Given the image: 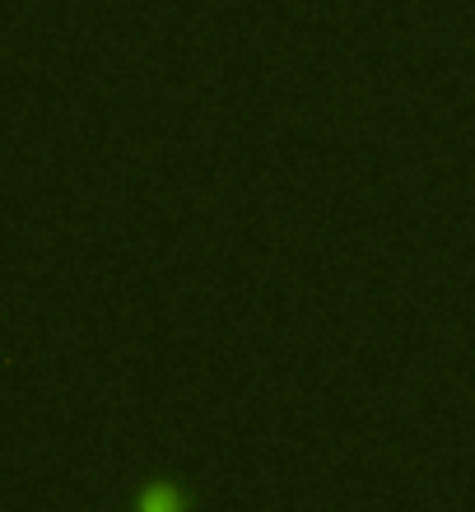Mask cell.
I'll list each match as a JSON object with an SVG mask.
<instances>
[{"instance_id":"6da1fadb","label":"cell","mask_w":475,"mask_h":512,"mask_svg":"<svg viewBox=\"0 0 475 512\" xmlns=\"http://www.w3.org/2000/svg\"><path fill=\"white\" fill-rule=\"evenodd\" d=\"M136 512H191V494L177 480H150L136 489Z\"/></svg>"}]
</instances>
